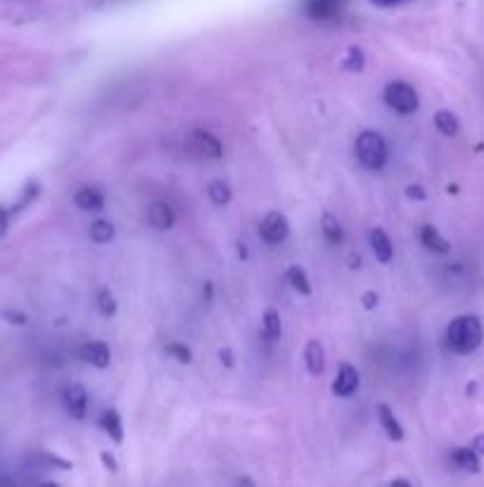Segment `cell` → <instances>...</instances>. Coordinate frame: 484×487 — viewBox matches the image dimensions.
<instances>
[{
  "label": "cell",
  "instance_id": "obj_14",
  "mask_svg": "<svg viewBox=\"0 0 484 487\" xmlns=\"http://www.w3.org/2000/svg\"><path fill=\"white\" fill-rule=\"evenodd\" d=\"M304 364L306 371L312 376H321L325 371V347L319 340H309L304 347Z\"/></svg>",
  "mask_w": 484,
  "mask_h": 487
},
{
  "label": "cell",
  "instance_id": "obj_29",
  "mask_svg": "<svg viewBox=\"0 0 484 487\" xmlns=\"http://www.w3.org/2000/svg\"><path fill=\"white\" fill-rule=\"evenodd\" d=\"M406 198L414 200V202H423V200L427 198V191L423 186H418V183H414V186L406 188Z\"/></svg>",
  "mask_w": 484,
  "mask_h": 487
},
{
  "label": "cell",
  "instance_id": "obj_12",
  "mask_svg": "<svg viewBox=\"0 0 484 487\" xmlns=\"http://www.w3.org/2000/svg\"><path fill=\"white\" fill-rule=\"evenodd\" d=\"M377 421H380V426H383V430H385V435H387L389 440L402 443L406 433H404V426L399 424V418H396V414L392 407H387V404H377Z\"/></svg>",
  "mask_w": 484,
  "mask_h": 487
},
{
  "label": "cell",
  "instance_id": "obj_3",
  "mask_svg": "<svg viewBox=\"0 0 484 487\" xmlns=\"http://www.w3.org/2000/svg\"><path fill=\"white\" fill-rule=\"evenodd\" d=\"M383 98L385 105H387L392 112H396V115L402 117L414 115V112H418V108H421L418 90H415L411 84H406V81H389L383 90Z\"/></svg>",
  "mask_w": 484,
  "mask_h": 487
},
{
  "label": "cell",
  "instance_id": "obj_1",
  "mask_svg": "<svg viewBox=\"0 0 484 487\" xmlns=\"http://www.w3.org/2000/svg\"><path fill=\"white\" fill-rule=\"evenodd\" d=\"M484 340V326L478 316L461 314L446 328V345L456 354L475 352Z\"/></svg>",
  "mask_w": 484,
  "mask_h": 487
},
{
  "label": "cell",
  "instance_id": "obj_6",
  "mask_svg": "<svg viewBox=\"0 0 484 487\" xmlns=\"http://www.w3.org/2000/svg\"><path fill=\"white\" fill-rule=\"evenodd\" d=\"M304 14L313 22H330L342 14L347 0H304Z\"/></svg>",
  "mask_w": 484,
  "mask_h": 487
},
{
  "label": "cell",
  "instance_id": "obj_5",
  "mask_svg": "<svg viewBox=\"0 0 484 487\" xmlns=\"http://www.w3.org/2000/svg\"><path fill=\"white\" fill-rule=\"evenodd\" d=\"M188 145L195 155L204 157V160H221L223 157V145L217 136L209 134V131H202V128H195L188 138Z\"/></svg>",
  "mask_w": 484,
  "mask_h": 487
},
{
  "label": "cell",
  "instance_id": "obj_33",
  "mask_svg": "<svg viewBox=\"0 0 484 487\" xmlns=\"http://www.w3.org/2000/svg\"><path fill=\"white\" fill-rule=\"evenodd\" d=\"M370 3L377 7H395V5H404V3H408V0H370Z\"/></svg>",
  "mask_w": 484,
  "mask_h": 487
},
{
  "label": "cell",
  "instance_id": "obj_11",
  "mask_svg": "<svg viewBox=\"0 0 484 487\" xmlns=\"http://www.w3.org/2000/svg\"><path fill=\"white\" fill-rule=\"evenodd\" d=\"M368 240H370V250H373L377 262L389 264L392 259H395V243H392V238H389L383 229H373Z\"/></svg>",
  "mask_w": 484,
  "mask_h": 487
},
{
  "label": "cell",
  "instance_id": "obj_27",
  "mask_svg": "<svg viewBox=\"0 0 484 487\" xmlns=\"http://www.w3.org/2000/svg\"><path fill=\"white\" fill-rule=\"evenodd\" d=\"M100 462H102V466L107 468L109 473H119V464H116V459H115V454H112V452H107V449H102V452H100Z\"/></svg>",
  "mask_w": 484,
  "mask_h": 487
},
{
  "label": "cell",
  "instance_id": "obj_18",
  "mask_svg": "<svg viewBox=\"0 0 484 487\" xmlns=\"http://www.w3.org/2000/svg\"><path fill=\"white\" fill-rule=\"evenodd\" d=\"M100 426H102V430H105V433H107V435L112 437L116 445L124 443V421H121L119 411L116 409L105 411L100 418Z\"/></svg>",
  "mask_w": 484,
  "mask_h": 487
},
{
  "label": "cell",
  "instance_id": "obj_37",
  "mask_svg": "<svg viewBox=\"0 0 484 487\" xmlns=\"http://www.w3.org/2000/svg\"><path fill=\"white\" fill-rule=\"evenodd\" d=\"M39 487H60V485H58V482H41Z\"/></svg>",
  "mask_w": 484,
  "mask_h": 487
},
{
  "label": "cell",
  "instance_id": "obj_20",
  "mask_svg": "<svg viewBox=\"0 0 484 487\" xmlns=\"http://www.w3.org/2000/svg\"><path fill=\"white\" fill-rule=\"evenodd\" d=\"M115 233H116L115 224L107 221V219H96L88 229V238L96 245H107L109 240H115Z\"/></svg>",
  "mask_w": 484,
  "mask_h": 487
},
{
  "label": "cell",
  "instance_id": "obj_7",
  "mask_svg": "<svg viewBox=\"0 0 484 487\" xmlns=\"http://www.w3.org/2000/svg\"><path fill=\"white\" fill-rule=\"evenodd\" d=\"M62 404L71 418L81 421L88 414V392H86L83 385H70L62 392Z\"/></svg>",
  "mask_w": 484,
  "mask_h": 487
},
{
  "label": "cell",
  "instance_id": "obj_34",
  "mask_svg": "<svg viewBox=\"0 0 484 487\" xmlns=\"http://www.w3.org/2000/svg\"><path fill=\"white\" fill-rule=\"evenodd\" d=\"M389 487H414V485H411L406 478H395V481L389 482Z\"/></svg>",
  "mask_w": 484,
  "mask_h": 487
},
{
  "label": "cell",
  "instance_id": "obj_30",
  "mask_svg": "<svg viewBox=\"0 0 484 487\" xmlns=\"http://www.w3.org/2000/svg\"><path fill=\"white\" fill-rule=\"evenodd\" d=\"M219 360H221V364L226 366V369H233V366H236V357H233V352H230L228 347L219 352Z\"/></svg>",
  "mask_w": 484,
  "mask_h": 487
},
{
  "label": "cell",
  "instance_id": "obj_15",
  "mask_svg": "<svg viewBox=\"0 0 484 487\" xmlns=\"http://www.w3.org/2000/svg\"><path fill=\"white\" fill-rule=\"evenodd\" d=\"M421 243L425 245L427 250L437 252V255H446V252L451 250V243H449V240L437 231V226L433 224H425L421 229Z\"/></svg>",
  "mask_w": 484,
  "mask_h": 487
},
{
  "label": "cell",
  "instance_id": "obj_8",
  "mask_svg": "<svg viewBox=\"0 0 484 487\" xmlns=\"http://www.w3.org/2000/svg\"><path fill=\"white\" fill-rule=\"evenodd\" d=\"M358 383H361V376H358L357 366L342 364L338 371V379L332 380V392L338 398H351L358 390Z\"/></svg>",
  "mask_w": 484,
  "mask_h": 487
},
{
  "label": "cell",
  "instance_id": "obj_22",
  "mask_svg": "<svg viewBox=\"0 0 484 487\" xmlns=\"http://www.w3.org/2000/svg\"><path fill=\"white\" fill-rule=\"evenodd\" d=\"M207 195H209L211 205L217 207H226L233 200V191L226 181H211L209 186H207Z\"/></svg>",
  "mask_w": 484,
  "mask_h": 487
},
{
  "label": "cell",
  "instance_id": "obj_2",
  "mask_svg": "<svg viewBox=\"0 0 484 487\" xmlns=\"http://www.w3.org/2000/svg\"><path fill=\"white\" fill-rule=\"evenodd\" d=\"M357 157L363 167L370 169V172H380L385 169L389 160V148L387 141L383 138V134H377L373 128H366L361 131L357 138Z\"/></svg>",
  "mask_w": 484,
  "mask_h": 487
},
{
  "label": "cell",
  "instance_id": "obj_16",
  "mask_svg": "<svg viewBox=\"0 0 484 487\" xmlns=\"http://www.w3.org/2000/svg\"><path fill=\"white\" fill-rule=\"evenodd\" d=\"M285 281L290 283V288H293L294 293H300L302 297H309L313 293L312 281H309V276H306V271L302 269L300 264H293V267H287Z\"/></svg>",
  "mask_w": 484,
  "mask_h": 487
},
{
  "label": "cell",
  "instance_id": "obj_36",
  "mask_svg": "<svg viewBox=\"0 0 484 487\" xmlns=\"http://www.w3.org/2000/svg\"><path fill=\"white\" fill-rule=\"evenodd\" d=\"M237 257H240V259H247V248H245V243H237Z\"/></svg>",
  "mask_w": 484,
  "mask_h": 487
},
{
  "label": "cell",
  "instance_id": "obj_21",
  "mask_svg": "<svg viewBox=\"0 0 484 487\" xmlns=\"http://www.w3.org/2000/svg\"><path fill=\"white\" fill-rule=\"evenodd\" d=\"M262 335L268 340V342H275L281 340L283 335V319L275 309H268L266 314L262 319Z\"/></svg>",
  "mask_w": 484,
  "mask_h": 487
},
{
  "label": "cell",
  "instance_id": "obj_24",
  "mask_svg": "<svg viewBox=\"0 0 484 487\" xmlns=\"http://www.w3.org/2000/svg\"><path fill=\"white\" fill-rule=\"evenodd\" d=\"M342 67L347 71H351V74H361L363 67H366V55H363V51L358 48V45H349V48H347V55H344V60H342Z\"/></svg>",
  "mask_w": 484,
  "mask_h": 487
},
{
  "label": "cell",
  "instance_id": "obj_31",
  "mask_svg": "<svg viewBox=\"0 0 484 487\" xmlns=\"http://www.w3.org/2000/svg\"><path fill=\"white\" fill-rule=\"evenodd\" d=\"M470 449L475 452L478 456H484V433H479V435H475V440H472Z\"/></svg>",
  "mask_w": 484,
  "mask_h": 487
},
{
  "label": "cell",
  "instance_id": "obj_26",
  "mask_svg": "<svg viewBox=\"0 0 484 487\" xmlns=\"http://www.w3.org/2000/svg\"><path fill=\"white\" fill-rule=\"evenodd\" d=\"M166 354H169L172 360L179 361V364H191L192 361V350L188 345H183V342H169V345H166Z\"/></svg>",
  "mask_w": 484,
  "mask_h": 487
},
{
  "label": "cell",
  "instance_id": "obj_4",
  "mask_svg": "<svg viewBox=\"0 0 484 487\" xmlns=\"http://www.w3.org/2000/svg\"><path fill=\"white\" fill-rule=\"evenodd\" d=\"M259 236L266 240L268 245L285 243L290 236V221L283 212H268L259 224Z\"/></svg>",
  "mask_w": 484,
  "mask_h": 487
},
{
  "label": "cell",
  "instance_id": "obj_25",
  "mask_svg": "<svg viewBox=\"0 0 484 487\" xmlns=\"http://www.w3.org/2000/svg\"><path fill=\"white\" fill-rule=\"evenodd\" d=\"M96 304H98V312H100L102 316H115L116 309H119V302H116L115 293H112L109 288L98 290Z\"/></svg>",
  "mask_w": 484,
  "mask_h": 487
},
{
  "label": "cell",
  "instance_id": "obj_9",
  "mask_svg": "<svg viewBox=\"0 0 484 487\" xmlns=\"http://www.w3.org/2000/svg\"><path fill=\"white\" fill-rule=\"evenodd\" d=\"M74 205L81 212H100L105 210V192L96 186H81L74 192Z\"/></svg>",
  "mask_w": 484,
  "mask_h": 487
},
{
  "label": "cell",
  "instance_id": "obj_32",
  "mask_svg": "<svg viewBox=\"0 0 484 487\" xmlns=\"http://www.w3.org/2000/svg\"><path fill=\"white\" fill-rule=\"evenodd\" d=\"M5 319H10V323H17V326H24L26 323V316L22 314V312H5Z\"/></svg>",
  "mask_w": 484,
  "mask_h": 487
},
{
  "label": "cell",
  "instance_id": "obj_23",
  "mask_svg": "<svg viewBox=\"0 0 484 487\" xmlns=\"http://www.w3.org/2000/svg\"><path fill=\"white\" fill-rule=\"evenodd\" d=\"M434 126H437V131L444 136H456L461 128L459 117L453 115V112H449V109H440L437 115H434Z\"/></svg>",
  "mask_w": 484,
  "mask_h": 487
},
{
  "label": "cell",
  "instance_id": "obj_19",
  "mask_svg": "<svg viewBox=\"0 0 484 487\" xmlns=\"http://www.w3.org/2000/svg\"><path fill=\"white\" fill-rule=\"evenodd\" d=\"M321 233L330 245H340L344 240V229L340 224V219L335 214L325 212L323 219H321Z\"/></svg>",
  "mask_w": 484,
  "mask_h": 487
},
{
  "label": "cell",
  "instance_id": "obj_10",
  "mask_svg": "<svg viewBox=\"0 0 484 487\" xmlns=\"http://www.w3.org/2000/svg\"><path fill=\"white\" fill-rule=\"evenodd\" d=\"M83 360L88 361L90 366H96L100 371L109 369L112 364V352H109V345L105 340H90L88 345L83 347Z\"/></svg>",
  "mask_w": 484,
  "mask_h": 487
},
{
  "label": "cell",
  "instance_id": "obj_13",
  "mask_svg": "<svg viewBox=\"0 0 484 487\" xmlns=\"http://www.w3.org/2000/svg\"><path fill=\"white\" fill-rule=\"evenodd\" d=\"M147 221L157 231H169L176 224V214H173V210L166 202H153L150 210H147Z\"/></svg>",
  "mask_w": 484,
  "mask_h": 487
},
{
  "label": "cell",
  "instance_id": "obj_28",
  "mask_svg": "<svg viewBox=\"0 0 484 487\" xmlns=\"http://www.w3.org/2000/svg\"><path fill=\"white\" fill-rule=\"evenodd\" d=\"M361 304L363 309H376L380 304V295H377L376 290H366L361 295Z\"/></svg>",
  "mask_w": 484,
  "mask_h": 487
},
{
  "label": "cell",
  "instance_id": "obj_17",
  "mask_svg": "<svg viewBox=\"0 0 484 487\" xmlns=\"http://www.w3.org/2000/svg\"><path fill=\"white\" fill-rule=\"evenodd\" d=\"M451 462L465 471V473H479V456L470 447H456L451 449Z\"/></svg>",
  "mask_w": 484,
  "mask_h": 487
},
{
  "label": "cell",
  "instance_id": "obj_35",
  "mask_svg": "<svg viewBox=\"0 0 484 487\" xmlns=\"http://www.w3.org/2000/svg\"><path fill=\"white\" fill-rule=\"evenodd\" d=\"M5 229H7V214L5 210H0V236L5 233Z\"/></svg>",
  "mask_w": 484,
  "mask_h": 487
}]
</instances>
